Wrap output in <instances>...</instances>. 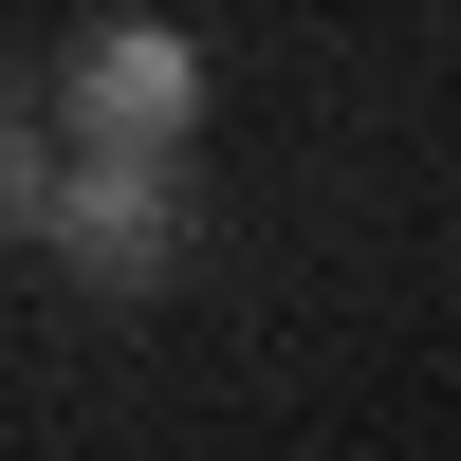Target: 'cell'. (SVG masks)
I'll use <instances>...</instances> for the list:
<instances>
[{
  "mask_svg": "<svg viewBox=\"0 0 461 461\" xmlns=\"http://www.w3.org/2000/svg\"><path fill=\"white\" fill-rule=\"evenodd\" d=\"M56 167H74V148H37V93L0 74V240H37V221H56Z\"/></svg>",
  "mask_w": 461,
  "mask_h": 461,
  "instance_id": "cell-3",
  "label": "cell"
},
{
  "mask_svg": "<svg viewBox=\"0 0 461 461\" xmlns=\"http://www.w3.org/2000/svg\"><path fill=\"white\" fill-rule=\"evenodd\" d=\"M56 111H74V148H148V167H185V130H203V37H185V19H93Z\"/></svg>",
  "mask_w": 461,
  "mask_h": 461,
  "instance_id": "cell-2",
  "label": "cell"
},
{
  "mask_svg": "<svg viewBox=\"0 0 461 461\" xmlns=\"http://www.w3.org/2000/svg\"><path fill=\"white\" fill-rule=\"evenodd\" d=\"M185 221H203V185H185V167H148V148H74L37 240H56L93 295H167V277H185Z\"/></svg>",
  "mask_w": 461,
  "mask_h": 461,
  "instance_id": "cell-1",
  "label": "cell"
}]
</instances>
